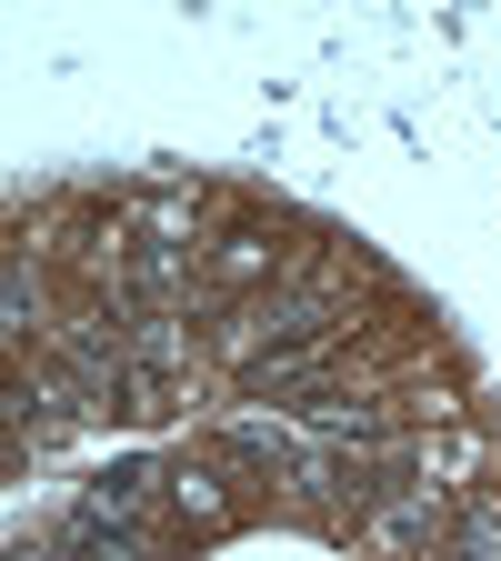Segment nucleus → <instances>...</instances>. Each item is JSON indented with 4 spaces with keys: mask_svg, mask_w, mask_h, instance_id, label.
Segmentation results:
<instances>
[{
    "mask_svg": "<svg viewBox=\"0 0 501 561\" xmlns=\"http://www.w3.org/2000/svg\"><path fill=\"white\" fill-rule=\"evenodd\" d=\"M462 561H501V522H471L462 531Z\"/></svg>",
    "mask_w": 501,
    "mask_h": 561,
    "instance_id": "3",
    "label": "nucleus"
},
{
    "mask_svg": "<svg viewBox=\"0 0 501 561\" xmlns=\"http://www.w3.org/2000/svg\"><path fill=\"white\" fill-rule=\"evenodd\" d=\"M70 531H130V541H151V471L91 481V502H81V522H70Z\"/></svg>",
    "mask_w": 501,
    "mask_h": 561,
    "instance_id": "1",
    "label": "nucleus"
},
{
    "mask_svg": "<svg viewBox=\"0 0 501 561\" xmlns=\"http://www.w3.org/2000/svg\"><path fill=\"white\" fill-rule=\"evenodd\" d=\"M181 512H191V522H221V491H210V481L191 471V481H181Z\"/></svg>",
    "mask_w": 501,
    "mask_h": 561,
    "instance_id": "2",
    "label": "nucleus"
}]
</instances>
